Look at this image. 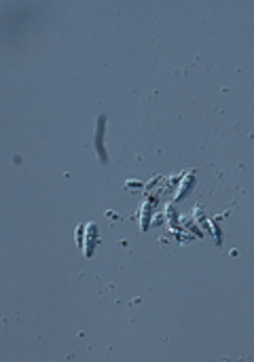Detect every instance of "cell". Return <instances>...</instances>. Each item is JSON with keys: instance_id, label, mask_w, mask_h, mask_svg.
<instances>
[{"instance_id": "6da1fadb", "label": "cell", "mask_w": 254, "mask_h": 362, "mask_svg": "<svg viewBox=\"0 0 254 362\" xmlns=\"http://www.w3.org/2000/svg\"><path fill=\"white\" fill-rule=\"evenodd\" d=\"M102 136H104V117L98 119V138H95V147H98V153H100V159L106 161V155L102 151Z\"/></svg>"}]
</instances>
